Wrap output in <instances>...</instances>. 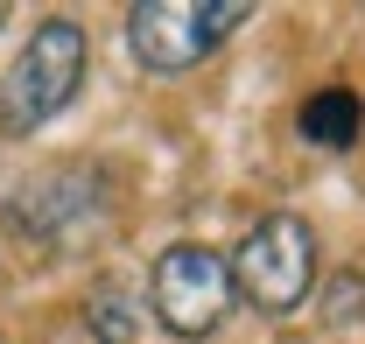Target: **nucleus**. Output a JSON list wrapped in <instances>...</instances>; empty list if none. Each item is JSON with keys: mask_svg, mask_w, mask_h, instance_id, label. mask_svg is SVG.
Wrapping results in <instances>:
<instances>
[{"mask_svg": "<svg viewBox=\"0 0 365 344\" xmlns=\"http://www.w3.org/2000/svg\"><path fill=\"white\" fill-rule=\"evenodd\" d=\"M113 169L106 162H49L29 183H14V197L0 204V232L36 246V253H71L78 239H91L106 211H113Z\"/></svg>", "mask_w": 365, "mask_h": 344, "instance_id": "f257e3e1", "label": "nucleus"}, {"mask_svg": "<svg viewBox=\"0 0 365 344\" xmlns=\"http://www.w3.org/2000/svg\"><path fill=\"white\" fill-rule=\"evenodd\" d=\"M91 71V36L71 21V14H49L29 29V49L7 64V78H0V133L7 141H29L36 127H49L78 85H85Z\"/></svg>", "mask_w": 365, "mask_h": 344, "instance_id": "f03ea898", "label": "nucleus"}, {"mask_svg": "<svg viewBox=\"0 0 365 344\" xmlns=\"http://www.w3.org/2000/svg\"><path fill=\"white\" fill-rule=\"evenodd\" d=\"M246 21H253L246 0H148V7H127V56L155 78H176L218 56Z\"/></svg>", "mask_w": 365, "mask_h": 344, "instance_id": "7ed1b4c3", "label": "nucleus"}, {"mask_svg": "<svg viewBox=\"0 0 365 344\" xmlns=\"http://www.w3.org/2000/svg\"><path fill=\"white\" fill-rule=\"evenodd\" d=\"M225 274H232V295H246L260 316L281 323V316H295V309L309 302V281H317V232L295 211H274L232 246Z\"/></svg>", "mask_w": 365, "mask_h": 344, "instance_id": "20e7f679", "label": "nucleus"}, {"mask_svg": "<svg viewBox=\"0 0 365 344\" xmlns=\"http://www.w3.org/2000/svg\"><path fill=\"white\" fill-rule=\"evenodd\" d=\"M148 309H155L162 330H176V338H190V344L211 338V330L225 323V309H232L225 253H211V246H197V239L162 246V260L148 267Z\"/></svg>", "mask_w": 365, "mask_h": 344, "instance_id": "39448f33", "label": "nucleus"}, {"mask_svg": "<svg viewBox=\"0 0 365 344\" xmlns=\"http://www.w3.org/2000/svg\"><path fill=\"white\" fill-rule=\"evenodd\" d=\"M365 127V106L351 85H323L302 98V113H295V133L309 141V148H323V155H337V148H351Z\"/></svg>", "mask_w": 365, "mask_h": 344, "instance_id": "423d86ee", "label": "nucleus"}, {"mask_svg": "<svg viewBox=\"0 0 365 344\" xmlns=\"http://www.w3.org/2000/svg\"><path fill=\"white\" fill-rule=\"evenodd\" d=\"M85 330L98 344H134L140 338V288L127 274H98L85 288Z\"/></svg>", "mask_w": 365, "mask_h": 344, "instance_id": "0eeeda50", "label": "nucleus"}, {"mask_svg": "<svg viewBox=\"0 0 365 344\" xmlns=\"http://www.w3.org/2000/svg\"><path fill=\"white\" fill-rule=\"evenodd\" d=\"M359 302H365V281H359V274H344V281L330 288V302H323V316H330V323H351V316H365Z\"/></svg>", "mask_w": 365, "mask_h": 344, "instance_id": "6e6552de", "label": "nucleus"}, {"mask_svg": "<svg viewBox=\"0 0 365 344\" xmlns=\"http://www.w3.org/2000/svg\"><path fill=\"white\" fill-rule=\"evenodd\" d=\"M0 29H7V7H0Z\"/></svg>", "mask_w": 365, "mask_h": 344, "instance_id": "1a4fd4ad", "label": "nucleus"}, {"mask_svg": "<svg viewBox=\"0 0 365 344\" xmlns=\"http://www.w3.org/2000/svg\"><path fill=\"white\" fill-rule=\"evenodd\" d=\"M0 344H7V338H0Z\"/></svg>", "mask_w": 365, "mask_h": 344, "instance_id": "9d476101", "label": "nucleus"}]
</instances>
